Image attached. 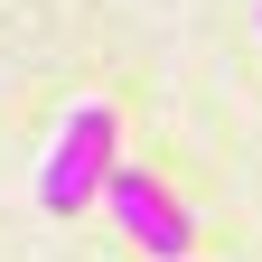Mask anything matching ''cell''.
<instances>
[{
  "label": "cell",
  "mask_w": 262,
  "mask_h": 262,
  "mask_svg": "<svg viewBox=\"0 0 262 262\" xmlns=\"http://www.w3.org/2000/svg\"><path fill=\"white\" fill-rule=\"evenodd\" d=\"M122 169V122L113 103H66V122L47 131V159H38V206L66 225L84 206H103V187Z\"/></svg>",
  "instance_id": "1"
},
{
  "label": "cell",
  "mask_w": 262,
  "mask_h": 262,
  "mask_svg": "<svg viewBox=\"0 0 262 262\" xmlns=\"http://www.w3.org/2000/svg\"><path fill=\"white\" fill-rule=\"evenodd\" d=\"M103 206H113V225H122L150 262H187V253H196V225H187V206L169 196V178H150V169L122 159L113 187H103Z\"/></svg>",
  "instance_id": "2"
}]
</instances>
